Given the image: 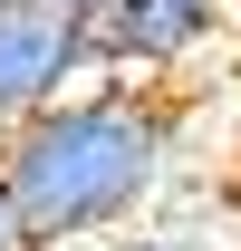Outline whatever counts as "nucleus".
<instances>
[{
	"label": "nucleus",
	"mask_w": 241,
	"mask_h": 251,
	"mask_svg": "<svg viewBox=\"0 0 241 251\" xmlns=\"http://www.w3.org/2000/svg\"><path fill=\"white\" fill-rule=\"evenodd\" d=\"M87 68V39H77V0H0V126L58 106Z\"/></svg>",
	"instance_id": "7ed1b4c3"
},
{
	"label": "nucleus",
	"mask_w": 241,
	"mask_h": 251,
	"mask_svg": "<svg viewBox=\"0 0 241 251\" xmlns=\"http://www.w3.org/2000/svg\"><path fill=\"white\" fill-rule=\"evenodd\" d=\"M232 20V0H77V39H87L96 77H164Z\"/></svg>",
	"instance_id": "f03ea898"
},
{
	"label": "nucleus",
	"mask_w": 241,
	"mask_h": 251,
	"mask_svg": "<svg viewBox=\"0 0 241 251\" xmlns=\"http://www.w3.org/2000/svg\"><path fill=\"white\" fill-rule=\"evenodd\" d=\"M164 174H174V106L145 77L68 87L58 106L0 126V203L29 251H68L135 222Z\"/></svg>",
	"instance_id": "f257e3e1"
},
{
	"label": "nucleus",
	"mask_w": 241,
	"mask_h": 251,
	"mask_svg": "<svg viewBox=\"0 0 241 251\" xmlns=\"http://www.w3.org/2000/svg\"><path fill=\"white\" fill-rule=\"evenodd\" d=\"M0 251H29V242H20V222H10V203H0Z\"/></svg>",
	"instance_id": "20e7f679"
}]
</instances>
